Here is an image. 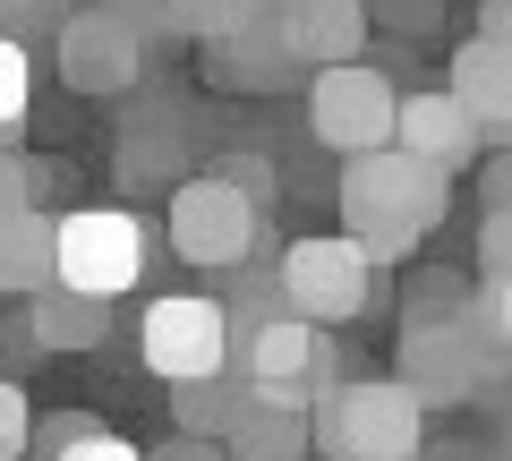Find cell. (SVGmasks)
<instances>
[{"label": "cell", "instance_id": "10", "mask_svg": "<svg viewBox=\"0 0 512 461\" xmlns=\"http://www.w3.org/2000/svg\"><path fill=\"white\" fill-rule=\"evenodd\" d=\"M52 69L69 94H128L137 69H146V43L120 26L111 0H77V18L52 35Z\"/></svg>", "mask_w": 512, "mask_h": 461}, {"label": "cell", "instance_id": "20", "mask_svg": "<svg viewBox=\"0 0 512 461\" xmlns=\"http://www.w3.org/2000/svg\"><path fill=\"white\" fill-rule=\"evenodd\" d=\"M77 18V0H0V43H52L60 26Z\"/></svg>", "mask_w": 512, "mask_h": 461}, {"label": "cell", "instance_id": "30", "mask_svg": "<svg viewBox=\"0 0 512 461\" xmlns=\"http://www.w3.org/2000/svg\"><path fill=\"white\" fill-rule=\"evenodd\" d=\"M239 18H282V9H291V0H231Z\"/></svg>", "mask_w": 512, "mask_h": 461}, {"label": "cell", "instance_id": "3", "mask_svg": "<svg viewBox=\"0 0 512 461\" xmlns=\"http://www.w3.org/2000/svg\"><path fill=\"white\" fill-rule=\"evenodd\" d=\"M231 385L265 410H299L308 419L333 385H342V351H333V333L299 325V316H265V325L231 333Z\"/></svg>", "mask_w": 512, "mask_h": 461}, {"label": "cell", "instance_id": "26", "mask_svg": "<svg viewBox=\"0 0 512 461\" xmlns=\"http://www.w3.org/2000/svg\"><path fill=\"white\" fill-rule=\"evenodd\" d=\"M26 444H35V410H26L18 385H0V461H18Z\"/></svg>", "mask_w": 512, "mask_h": 461}, {"label": "cell", "instance_id": "18", "mask_svg": "<svg viewBox=\"0 0 512 461\" xmlns=\"http://www.w3.org/2000/svg\"><path fill=\"white\" fill-rule=\"evenodd\" d=\"M222 461H308V419H299V410L248 402V410H239V427L222 436Z\"/></svg>", "mask_w": 512, "mask_h": 461}, {"label": "cell", "instance_id": "2", "mask_svg": "<svg viewBox=\"0 0 512 461\" xmlns=\"http://www.w3.org/2000/svg\"><path fill=\"white\" fill-rule=\"evenodd\" d=\"M427 410L393 376H342L308 410V453L316 461H419Z\"/></svg>", "mask_w": 512, "mask_h": 461}, {"label": "cell", "instance_id": "17", "mask_svg": "<svg viewBox=\"0 0 512 461\" xmlns=\"http://www.w3.org/2000/svg\"><path fill=\"white\" fill-rule=\"evenodd\" d=\"M453 333L470 342V359L487 368V385H504V368H512V291L504 282H478L453 308Z\"/></svg>", "mask_w": 512, "mask_h": 461}, {"label": "cell", "instance_id": "16", "mask_svg": "<svg viewBox=\"0 0 512 461\" xmlns=\"http://www.w3.org/2000/svg\"><path fill=\"white\" fill-rule=\"evenodd\" d=\"M205 69L222 77V86H291V60H282V43H274V18H239L231 35L214 43V60Z\"/></svg>", "mask_w": 512, "mask_h": 461}, {"label": "cell", "instance_id": "7", "mask_svg": "<svg viewBox=\"0 0 512 461\" xmlns=\"http://www.w3.org/2000/svg\"><path fill=\"white\" fill-rule=\"evenodd\" d=\"M171 248H180L188 265H248L256 248H265V214H256L248 197H239L231 180H214V171H197V180H171V214H163Z\"/></svg>", "mask_w": 512, "mask_h": 461}, {"label": "cell", "instance_id": "21", "mask_svg": "<svg viewBox=\"0 0 512 461\" xmlns=\"http://www.w3.org/2000/svg\"><path fill=\"white\" fill-rule=\"evenodd\" d=\"M52 461H146L128 436H111V427H94V419H60L52 427Z\"/></svg>", "mask_w": 512, "mask_h": 461}, {"label": "cell", "instance_id": "13", "mask_svg": "<svg viewBox=\"0 0 512 461\" xmlns=\"http://www.w3.org/2000/svg\"><path fill=\"white\" fill-rule=\"evenodd\" d=\"M393 154H410L419 171L461 180V171L478 163V137H470V120L453 111V94L427 86V94H402V103H393Z\"/></svg>", "mask_w": 512, "mask_h": 461}, {"label": "cell", "instance_id": "11", "mask_svg": "<svg viewBox=\"0 0 512 461\" xmlns=\"http://www.w3.org/2000/svg\"><path fill=\"white\" fill-rule=\"evenodd\" d=\"M444 94H453V111L470 120L478 154H504L512 137V43H461L453 69H444Z\"/></svg>", "mask_w": 512, "mask_h": 461}, {"label": "cell", "instance_id": "29", "mask_svg": "<svg viewBox=\"0 0 512 461\" xmlns=\"http://www.w3.org/2000/svg\"><path fill=\"white\" fill-rule=\"evenodd\" d=\"M146 461H222V444H197V436H171L163 453H146Z\"/></svg>", "mask_w": 512, "mask_h": 461}, {"label": "cell", "instance_id": "24", "mask_svg": "<svg viewBox=\"0 0 512 461\" xmlns=\"http://www.w3.org/2000/svg\"><path fill=\"white\" fill-rule=\"evenodd\" d=\"M214 180H231L239 197L256 205V214H265V205L282 197V188H274V163H265V154H222V163H214Z\"/></svg>", "mask_w": 512, "mask_h": 461}, {"label": "cell", "instance_id": "4", "mask_svg": "<svg viewBox=\"0 0 512 461\" xmlns=\"http://www.w3.org/2000/svg\"><path fill=\"white\" fill-rule=\"evenodd\" d=\"M146 248H154V231L128 205H77V214L52 222V291L111 308L120 291L146 282V265H154Z\"/></svg>", "mask_w": 512, "mask_h": 461}, {"label": "cell", "instance_id": "1", "mask_svg": "<svg viewBox=\"0 0 512 461\" xmlns=\"http://www.w3.org/2000/svg\"><path fill=\"white\" fill-rule=\"evenodd\" d=\"M333 197H342V240L384 274V265H402L410 248L444 222L453 180H444V171H419L410 154L384 146V154H350L342 180H333Z\"/></svg>", "mask_w": 512, "mask_h": 461}, {"label": "cell", "instance_id": "22", "mask_svg": "<svg viewBox=\"0 0 512 461\" xmlns=\"http://www.w3.org/2000/svg\"><path fill=\"white\" fill-rule=\"evenodd\" d=\"M26 103H35V60H26L18 43H0V146H18Z\"/></svg>", "mask_w": 512, "mask_h": 461}, {"label": "cell", "instance_id": "5", "mask_svg": "<svg viewBox=\"0 0 512 461\" xmlns=\"http://www.w3.org/2000/svg\"><path fill=\"white\" fill-rule=\"evenodd\" d=\"M376 282H384V274L342 240V231H308V240H291V248L274 257V299H282V316H299V325H316V333L367 316V308H376Z\"/></svg>", "mask_w": 512, "mask_h": 461}, {"label": "cell", "instance_id": "9", "mask_svg": "<svg viewBox=\"0 0 512 461\" xmlns=\"http://www.w3.org/2000/svg\"><path fill=\"white\" fill-rule=\"evenodd\" d=\"M393 385L419 410H461L487 393V368L470 359V342L453 333V316H410L402 342H393Z\"/></svg>", "mask_w": 512, "mask_h": 461}, {"label": "cell", "instance_id": "15", "mask_svg": "<svg viewBox=\"0 0 512 461\" xmlns=\"http://www.w3.org/2000/svg\"><path fill=\"white\" fill-rule=\"evenodd\" d=\"M52 282V214H0V299H35Z\"/></svg>", "mask_w": 512, "mask_h": 461}, {"label": "cell", "instance_id": "23", "mask_svg": "<svg viewBox=\"0 0 512 461\" xmlns=\"http://www.w3.org/2000/svg\"><path fill=\"white\" fill-rule=\"evenodd\" d=\"M163 18H171V35H188V43H222L239 26V9L231 0H163Z\"/></svg>", "mask_w": 512, "mask_h": 461}, {"label": "cell", "instance_id": "12", "mask_svg": "<svg viewBox=\"0 0 512 461\" xmlns=\"http://www.w3.org/2000/svg\"><path fill=\"white\" fill-rule=\"evenodd\" d=\"M274 43L291 69H350L367 52V0H291L274 18Z\"/></svg>", "mask_w": 512, "mask_h": 461}, {"label": "cell", "instance_id": "25", "mask_svg": "<svg viewBox=\"0 0 512 461\" xmlns=\"http://www.w3.org/2000/svg\"><path fill=\"white\" fill-rule=\"evenodd\" d=\"M478 282H504V291H512V214L478 222Z\"/></svg>", "mask_w": 512, "mask_h": 461}, {"label": "cell", "instance_id": "14", "mask_svg": "<svg viewBox=\"0 0 512 461\" xmlns=\"http://www.w3.org/2000/svg\"><path fill=\"white\" fill-rule=\"evenodd\" d=\"M103 333H111V308H94V299H69L52 282L26 299V342L35 351H103Z\"/></svg>", "mask_w": 512, "mask_h": 461}, {"label": "cell", "instance_id": "6", "mask_svg": "<svg viewBox=\"0 0 512 461\" xmlns=\"http://www.w3.org/2000/svg\"><path fill=\"white\" fill-rule=\"evenodd\" d=\"M137 359L163 385H214V376H231V316H222V299H205V291L146 299V316H137Z\"/></svg>", "mask_w": 512, "mask_h": 461}, {"label": "cell", "instance_id": "8", "mask_svg": "<svg viewBox=\"0 0 512 461\" xmlns=\"http://www.w3.org/2000/svg\"><path fill=\"white\" fill-rule=\"evenodd\" d=\"M393 103H402V86L376 69V60H350V69H316L308 86V129L325 137L333 154H384L393 146Z\"/></svg>", "mask_w": 512, "mask_h": 461}, {"label": "cell", "instance_id": "19", "mask_svg": "<svg viewBox=\"0 0 512 461\" xmlns=\"http://www.w3.org/2000/svg\"><path fill=\"white\" fill-rule=\"evenodd\" d=\"M171 410H180V436L222 444L239 427V410H248V393H239L231 376H214V385H180V393H171Z\"/></svg>", "mask_w": 512, "mask_h": 461}, {"label": "cell", "instance_id": "28", "mask_svg": "<svg viewBox=\"0 0 512 461\" xmlns=\"http://www.w3.org/2000/svg\"><path fill=\"white\" fill-rule=\"evenodd\" d=\"M512 35V0H478V43H504Z\"/></svg>", "mask_w": 512, "mask_h": 461}, {"label": "cell", "instance_id": "27", "mask_svg": "<svg viewBox=\"0 0 512 461\" xmlns=\"http://www.w3.org/2000/svg\"><path fill=\"white\" fill-rule=\"evenodd\" d=\"M26 205H35V171L18 146H0V214H26Z\"/></svg>", "mask_w": 512, "mask_h": 461}]
</instances>
